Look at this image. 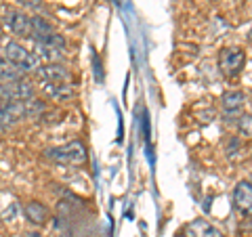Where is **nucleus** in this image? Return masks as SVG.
<instances>
[{
	"mask_svg": "<svg viewBox=\"0 0 252 237\" xmlns=\"http://www.w3.org/2000/svg\"><path fill=\"white\" fill-rule=\"evenodd\" d=\"M235 130H238L242 139H252V116L242 114L235 118Z\"/></svg>",
	"mask_w": 252,
	"mask_h": 237,
	"instance_id": "15",
	"label": "nucleus"
},
{
	"mask_svg": "<svg viewBox=\"0 0 252 237\" xmlns=\"http://www.w3.org/2000/svg\"><path fill=\"white\" fill-rule=\"evenodd\" d=\"M0 17H2V6H0Z\"/></svg>",
	"mask_w": 252,
	"mask_h": 237,
	"instance_id": "19",
	"label": "nucleus"
},
{
	"mask_svg": "<svg viewBox=\"0 0 252 237\" xmlns=\"http://www.w3.org/2000/svg\"><path fill=\"white\" fill-rule=\"evenodd\" d=\"M61 237H78V235H74L72 231H67V229H65V231H61Z\"/></svg>",
	"mask_w": 252,
	"mask_h": 237,
	"instance_id": "17",
	"label": "nucleus"
},
{
	"mask_svg": "<svg viewBox=\"0 0 252 237\" xmlns=\"http://www.w3.org/2000/svg\"><path fill=\"white\" fill-rule=\"evenodd\" d=\"M21 120H30L28 101H13V103H4L0 107V130H9Z\"/></svg>",
	"mask_w": 252,
	"mask_h": 237,
	"instance_id": "5",
	"label": "nucleus"
},
{
	"mask_svg": "<svg viewBox=\"0 0 252 237\" xmlns=\"http://www.w3.org/2000/svg\"><path fill=\"white\" fill-rule=\"evenodd\" d=\"M46 160H53L63 166H82L89 160V151L82 141H69V143L61 147H51L46 149Z\"/></svg>",
	"mask_w": 252,
	"mask_h": 237,
	"instance_id": "1",
	"label": "nucleus"
},
{
	"mask_svg": "<svg viewBox=\"0 0 252 237\" xmlns=\"http://www.w3.org/2000/svg\"><path fill=\"white\" fill-rule=\"evenodd\" d=\"M185 233L189 237H225V233L220 231L219 227H215L212 223L204 218H195L185 227Z\"/></svg>",
	"mask_w": 252,
	"mask_h": 237,
	"instance_id": "11",
	"label": "nucleus"
},
{
	"mask_svg": "<svg viewBox=\"0 0 252 237\" xmlns=\"http://www.w3.org/2000/svg\"><path fill=\"white\" fill-rule=\"evenodd\" d=\"M246 65V51L242 46H225L219 53V69L225 78H235Z\"/></svg>",
	"mask_w": 252,
	"mask_h": 237,
	"instance_id": "3",
	"label": "nucleus"
},
{
	"mask_svg": "<svg viewBox=\"0 0 252 237\" xmlns=\"http://www.w3.org/2000/svg\"><path fill=\"white\" fill-rule=\"evenodd\" d=\"M32 99H36V90L30 82H26V80L11 82V84L0 82V101H4V103H13V101H32Z\"/></svg>",
	"mask_w": 252,
	"mask_h": 237,
	"instance_id": "4",
	"label": "nucleus"
},
{
	"mask_svg": "<svg viewBox=\"0 0 252 237\" xmlns=\"http://www.w3.org/2000/svg\"><path fill=\"white\" fill-rule=\"evenodd\" d=\"M4 26L9 28L11 34L21 36V38H30L32 31V17L21 11V9H9L4 13Z\"/></svg>",
	"mask_w": 252,
	"mask_h": 237,
	"instance_id": "6",
	"label": "nucleus"
},
{
	"mask_svg": "<svg viewBox=\"0 0 252 237\" xmlns=\"http://www.w3.org/2000/svg\"><path fill=\"white\" fill-rule=\"evenodd\" d=\"M233 206L244 216H252V180H240L233 187Z\"/></svg>",
	"mask_w": 252,
	"mask_h": 237,
	"instance_id": "8",
	"label": "nucleus"
},
{
	"mask_svg": "<svg viewBox=\"0 0 252 237\" xmlns=\"http://www.w3.org/2000/svg\"><path fill=\"white\" fill-rule=\"evenodd\" d=\"M38 78H40L42 84H69L74 82L72 72L61 65V63H44V65L38 69Z\"/></svg>",
	"mask_w": 252,
	"mask_h": 237,
	"instance_id": "7",
	"label": "nucleus"
},
{
	"mask_svg": "<svg viewBox=\"0 0 252 237\" xmlns=\"http://www.w3.org/2000/svg\"><path fill=\"white\" fill-rule=\"evenodd\" d=\"M53 31H55V28L44 17H40V15H34V17H32V31H30L32 40L42 42L44 38H49L53 34Z\"/></svg>",
	"mask_w": 252,
	"mask_h": 237,
	"instance_id": "13",
	"label": "nucleus"
},
{
	"mask_svg": "<svg viewBox=\"0 0 252 237\" xmlns=\"http://www.w3.org/2000/svg\"><path fill=\"white\" fill-rule=\"evenodd\" d=\"M42 86H44V92L55 101H69V99L76 97L74 82H69V84H42Z\"/></svg>",
	"mask_w": 252,
	"mask_h": 237,
	"instance_id": "12",
	"label": "nucleus"
},
{
	"mask_svg": "<svg viewBox=\"0 0 252 237\" xmlns=\"http://www.w3.org/2000/svg\"><path fill=\"white\" fill-rule=\"evenodd\" d=\"M4 59L9 63H13V65H17L23 74H30V72L38 74V69L42 67V61L36 57V53L28 51L26 46L19 44V42H15V40L6 42V46H4Z\"/></svg>",
	"mask_w": 252,
	"mask_h": 237,
	"instance_id": "2",
	"label": "nucleus"
},
{
	"mask_svg": "<svg viewBox=\"0 0 252 237\" xmlns=\"http://www.w3.org/2000/svg\"><path fill=\"white\" fill-rule=\"evenodd\" d=\"M21 80H26V74L6 59H0V82L11 84V82H21Z\"/></svg>",
	"mask_w": 252,
	"mask_h": 237,
	"instance_id": "14",
	"label": "nucleus"
},
{
	"mask_svg": "<svg viewBox=\"0 0 252 237\" xmlns=\"http://www.w3.org/2000/svg\"><path fill=\"white\" fill-rule=\"evenodd\" d=\"M244 105H246V94L242 90H227L220 97V107H223L225 116H233V118L242 116Z\"/></svg>",
	"mask_w": 252,
	"mask_h": 237,
	"instance_id": "9",
	"label": "nucleus"
},
{
	"mask_svg": "<svg viewBox=\"0 0 252 237\" xmlns=\"http://www.w3.org/2000/svg\"><path fill=\"white\" fill-rule=\"evenodd\" d=\"M19 4L28 11H38L42 6V0H19Z\"/></svg>",
	"mask_w": 252,
	"mask_h": 237,
	"instance_id": "16",
	"label": "nucleus"
},
{
	"mask_svg": "<svg viewBox=\"0 0 252 237\" xmlns=\"http://www.w3.org/2000/svg\"><path fill=\"white\" fill-rule=\"evenodd\" d=\"M177 237H189V235H187V233H179Z\"/></svg>",
	"mask_w": 252,
	"mask_h": 237,
	"instance_id": "18",
	"label": "nucleus"
},
{
	"mask_svg": "<svg viewBox=\"0 0 252 237\" xmlns=\"http://www.w3.org/2000/svg\"><path fill=\"white\" fill-rule=\"evenodd\" d=\"M23 214H26V218L34 227H44L46 223H49V218H51L49 208H46L44 204L36 202V200H32V202H28L26 206H23Z\"/></svg>",
	"mask_w": 252,
	"mask_h": 237,
	"instance_id": "10",
	"label": "nucleus"
}]
</instances>
